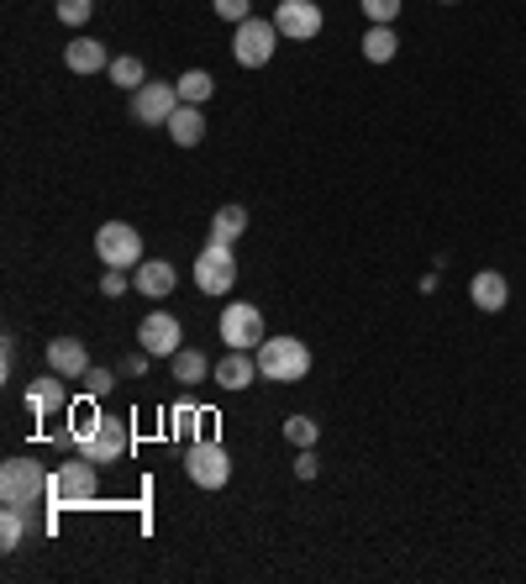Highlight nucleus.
<instances>
[{
  "label": "nucleus",
  "instance_id": "f257e3e1",
  "mask_svg": "<svg viewBox=\"0 0 526 584\" xmlns=\"http://www.w3.org/2000/svg\"><path fill=\"white\" fill-rule=\"evenodd\" d=\"M259 374L274 385H301L311 374V347L301 337H263L259 343Z\"/></svg>",
  "mask_w": 526,
  "mask_h": 584
},
{
  "label": "nucleus",
  "instance_id": "f03ea898",
  "mask_svg": "<svg viewBox=\"0 0 526 584\" xmlns=\"http://www.w3.org/2000/svg\"><path fill=\"white\" fill-rule=\"evenodd\" d=\"M48 490H53V479L43 474V463H32V458L0 463V500L6 505H38V500H48Z\"/></svg>",
  "mask_w": 526,
  "mask_h": 584
},
{
  "label": "nucleus",
  "instance_id": "7ed1b4c3",
  "mask_svg": "<svg viewBox=\"0 0 526 584\" xmlns=\"http://www.w3.org/2000/svg\"><path fill=\"white\" fill-rule=\"evenodd\" d=\"M238 284V259H232V242H206L196 253V290L200 295H227Z\"/></svg>",
  "mask_w": 526,
  "mask_h": 584
},
{
  "label": "nucleus",
  "instance_id": "20e7f679",
  "mask_svg": "<svg viewBox=\"0 0 526 584\" xmlns=\"http://www.w3.org/2000/svg\"><path fill=\"white\" fill-rule=\"evenodd\" d=\"M95 253H101L106 269H137L143 263V232L132 221H106L95 232Z\"/></svg>",
  "mask_w": 526,
  "mask_h": 584
},
{
  "label": "nucleus",
  "instance_id": "39448f33",
  "mask_svg": "<svg viewBox=\"0 0 526 584\" xmlns=\"http://www.w3.org/2000/svg\"><path fill=\"white\" fill-rule=\"evenodd\" d=\"M274 48H280V27L274 22H259V17H248L238 22V38H232V59L242 69H263L274 59Z\"/></svg>",
  "mask_w": 526,
  "mask_h": 584
},
{
  "label": "nucleus",
  "instance_id": "423d86ee",
  "mask_svg": "<svg viewBox=\"0 0 526 584\" xmlns=\"http://www.w3.org/2000/svg\"><path fill=\"white\" fill-rule=\"evenodd\" d=\"M175 111H179V85H169V80H148V85L132 90V116L143 127H169Z\"/></svg>",
  "mask_w": 526,
  "mask_h": 584
},
{
  "label": "nucleus",
  "instance_id": "0eeeda50",
  "mask_svg": "<svg viewBox=\"0 0 526 584\" xmlns=\"http://www.w3.org/2000/svg\"><path fill=\"white\" fill-rule=\"evenodd\" d=\"M185 474L196 479L200 490H227V479H232V458L221 442H190V453H185Z\"/></svg>",
  "mask_w": 526,
  "mask_h": 584
},
{
  "label": "nucleus",
  "instance_id": "6e6552de",
  "mask_svg": "<svg viewBox=\"0 0 526 584\" xmlns=\"http://www.w3.org/2000/svg\"><path fill=\"white\" fill-rule=\"evenodd\" d=\"M95 490H101L95 458H80V463H64V469L53 474V490H48V500H59V505H85V500H95Z\"/></svg>",
  "mask_w": 526,
  "mask_h": 584
},
{
  "label": "nucleus",
  "instance_id": "1a4fd4ad",
  "mask_svg": "<svg viewBox=\"0 0 526 584\" xmlns=\"http://www.w3.org/2000/svg\"><path fill=\"white\" fill-rule=\"evenodd\" d=\"M274 27H280L285 43H311V38L322 32V6H316V0H280Z\"/></svg>",
  "mask_w": 526,
  "mask_h": 584
},
{
  "label": "nucleus",
  "instance_id": "9d476101",
  "mask_svg": "<svg viewBox=\"0 0 526 584\" xmlns=\"http://www.w3.org/2000/svg\"><path fill=\"white\" fill-rule=\"evenodd\" d=\"M221 343L227 347H253L263 343V311L259 305H248V301H238V305H227L221 311Z\"/></svg>",
  "mask_w": 526,
  "mask_h": 584
},
{
  "label": "nucleus",
  "instance_id": "9b49d317",
  "mask_svg": "<svg viewBox=\"0 0 526 584\" xmlns=\"http://www.w3.org/2000/svg\"><path fill=\"white\" fill-rule=\"evenodd\" d=\"M137 343H143V353L148 358H175L179 347V316H169V311H148L143 316V326H137Z\"/></svg>",
  "mask_w": 526,
  "mask_h": 584
},
{
  "label": "nucleus",
  "instance_id": "f8f14e48",
  "mask_svg": "<svg viewBox=\"0 0 526 584\" xmlns=\"http://www.w3.org/2000/svg\"><path fill=\"white\" fill-rule=\"evenodd\" d=\"M127 448H132L127 421H116V416H101L95 437L85 442V458H95V463H116V458H127Z\"/></svg>",
  "mask_w": 526,
  "mask_h": 584
},
{
  "label": "nucleus",
  "instance_id": "ddd939ff",
  "mask_svg": "<svg viewBox=\"0 0 526 584\" xmlns=\"http://www.w3.org/2000/svg\"><path fill=\"white\" fill-rule=\"evenodd\" d=\"M48 368L64 374V379H85L90 374V347L80 337H53L48 343Z\"/></svg>",
  "mask_w": 526,
  "mask_h": 584
},
{
  "label": "nucleus",
  "instance_id": "4468645a",
  "mask_svg": "<svg viewBox=\"0 0 526 584\" xmlns=\"http://www.w3.org/2000/svg\"><path fill=\"white\" fill-rule=\"evenodd\" d=\"M132 280H137V290H143V295H154V301H164V295H175L179 269H175L169 259H143L137 269H132Z\"/></svg>",
  "mask_w": 526,
  "mask_h": 584
},
{
  "label": "nucleus",
  "instance_id": "2eb2a0df",
  "mask_svg": "<svg viewBox=\"0 0 526 584\" xmlns=\"http://www.w3.org/2000/svg\"><path fill=\"white\" fill-rule=\"evenodd\" d=\"M69 406V389H64V374H48V379H32L27 385V411L32 416H53Z\"/></svg>",
  "mask_w": 526,
  "mask_h": 584
},
{
  "label": "nucleus",
  "instance_id": "dca6fc26",
  "mask_svg": "<svg viewBox=\"0 0 526 584\" xmlns=\"http://www.w3.org/2000/svg\"><path fill=\"white\" fill-rule=\"evenodd\" d=\"M211 374H217L221 389H248L253 379H259V358H248V347H232V353H227Z\"/></svg>",
  "mask_w": 526,
  "mask_h": 584
},
{
  "label": "nucleus",
  "instance_id": "f3484780",
  "mask_svg": "<svg viewBox=\"0 0 526 584\" xmlns=\"http://www.w3.org/2000/svg\"><path fill=\"white\" fill-rule=\"evenodd\" d=\"M469 295H474V305H480V311H505V301H511V284H505V274L484 269V274H474Z\"/></svg>",
  "mask_w": 526,
  "mask_h": 584
},
{
  "label": "nucleus",
  "instance_id": "a211bd4d",
  "mask_svg": "<svg viewBox=\"0 0 526 584\" xmlns=\"http://www.w3.org/2000/svg\"><path fill=\"white\" fill-rule=\"evenodd\" d=\"M64 64L74 69V74H101V69H111V59L95 38H74V43L64 48Z\"/></svg>",
  "mask_w": 526,
  "mask_h": 584
},
{
  "label": "nucleus",
  "instance_id": "6ab92c4d",
  "mask_svg": "<svg viewBox=\"0 0 526 584\" xmlns=\"http://www.w3.org/2000/svg\"><path fill=\"white\" fill-rule=\"evenodd\" d=\"M169 137H175L179 148H200V137H206V116H200V106H185V101H179V111L169 116Z\"/></svg>",
  "mask_w": 526,
  "mask_h": 584
},
{
  "label": "nucleus",
  "instance_id": "aec40b11",
  "mask_svg": "<svg viewBox=\"0 0 526 584\" xmlns=\"http://www.w3.org/2000/svg\"><path fill=\"white\" fill-rule=\"evenodd\" d=\"M169 368H175V379H179L185 389L200 385V379L211 374V364H206V353H200V347H179L175 358H169Z\"/></svg>",
  "mask_w": 526,
  "mask_h": 584
},
{
  "label": "nucleus",
  "instance_id": "412c9836",
  "mask_svg": "<svg viewBox=\"0 0 526 584\" xmlns=\"http://www.w3.org/2000/svg\"><path fill=\"white\" fill-rule=\"evenodd\" d=\"M394 48H400L394 27H379V22H374L369 32H364V59H369V64H390Z\"/></svg>",
  "mask_w": 526,
  "mask_h": 584
},
{
  "label": "nucleus",
  "instance_id": "4be33fe9",
  "mask_svg": "<svg viewBox=\"0 0 526 584\" xmlns=\"http://www.w3.org/2000/svg\"><path fill=\"white\" fill-rule=\"evenodd\" d=\"M242 232H248V211L242 206H221L211 217V242H238Z\"/></svg>",
  "mask_w": 526,
  "mask_h": 584
},
{
  "label": "nucleus",
  "instance_id": "5701e85b",
  "mask_svg": "<svg viewBox=\"0 0 526 584\" xmlns=\"http://www.w3.org/2000/svg\"><path fill=\"white\" fill-rule=\"evenodd\" d=\"M175 85H179V101H185V106H206L211 90H217V80H211L206 69H190V74H179Z\"/></svg>",
  "mask_w": 526,
  "mask_h": 584
},
{
  "label": "nucleus",
  "instance_id": "b1692460",
  "mask_svg": "<svg viewBox=\"0 0 526 584\" xmlns=\"http://www.w3.org/2000/svg\"><path fill=\"white\" fill-rule=\"evenodd\" d=\"M22 538H27V505H6V511H0V548L17 553Z\"/></svg>",
  "mask_w": 526,
  "mask_h": 584
},
{
  "label": "nucleus",
  "instance_id": "393cba45",
  "mask_svg": "<svg viewBox=\"0 0 526 584\" xmlns=\"http://www.w3.org/2000/svg\"><path fill=\"white\" fill-rule=\"evenodd\" d=\"M111 85H122V90H137V85H148V69H143V59H132V53H122V59H111Z\"/></svg>",
  "mask_w": 526,
  "mask_h": 584
},
{
  "label": "nucleus",
  "instance_id": "a878e982",
  "mask_svg": "<svg viewBox=\"0 0 526 584\" xmlns=\"http://www.w3.org/2000/svg\"><path fill=\"white\" fill-rule=\"evenodd\" d=\"M285 437L295 442V448H316V421H311V416H290Z\"/></svg>",
  "mask_w": 526,
  "mask_h": 584
},
{
  "label": "nucleus",
  "instance_id": "bb28decb",
  "mask_svg": "<svg viewBox=\"0 0 526 584\" xmlns=\"http://www.w3.org/2000/svg\"><path fill=\"white\" fill-rule=\"evenodd\" d=\"M95 427H101V416L90 411V406H80V411H74V421H69V437H74V442L85 448L90 437H95Z\"/></svg>",
  "mask_w": 526,
  "mask_h": 584
},
{
  "label": "nucleus",
  "instance_id": "cd10ccee",
  "mask_svg": "<svg viewBox=\"0 0 526 584\" xmlns=\"http://www.w3.org/2000/svg\"><path fill=\"white\" fill-rule=\"evenodd\" d=\"M358 6H364V17L379 27H390L394 17H400V0H358Z\"/></svg>",
  "mask_w": 526,
  "mask_h": 584
},
{
  "label": "nucleus",
  "instance_id": "c85d7f7f",
  "mask_svg": "<svg viewBox=\"0 0 526 584\" xmlns=\"http://www.w3.org/2000/svg\"><path fill=\"white\" fill-rule=\"evenodd\" d=\"M90 11H95V0H59V22H69V27L90 22Z\"/></svg>",
  "mask_w": 526,
  "mask_h": 584
},
{
  "label": "nucleus",
  "instance_id": "c756f323",
  "mask_svg": "<svg viewBox=\"0 0 526 584\" xmlns=\"http://www.w3.org/2000/svg\"><path fill=\"white\" fill-rule=\"evenodd\" d=\"M111 379H116L111 368H95V364H90V374H85V389H90V395H95V400H101V395H106V389H111Z\"/></svg>",
  "mask_w": 526,
  "mask_h": 584
},
{
  "label": "nucleus",
  "instance_id": "7c9ffc66",
  "mask_svg": "<svg viewBox=\"0 0 526 584\" xmlns=\"http://www.w3.org/2000/svg\"><path fill=\"white\" fill-rule=\"evenodd\" d=\"M101 295H127V269H106V280H101Z\"/></svg>",
  "mask_w": 526,
  "mask_h": 584
},
{
  "label": "nucleus",
  "instance_id": "2f4dec72",
  "mask_svg": "<svg viewBox=\"0 0 526 584\" xmlns=\"http://www.w3.org/2000/svg\"><path fill=\"white\" fill-rule=\"evenodd\" d=\"M248 6H253V0H217V17H227V22H248Z\"/></svg>",
  "mask_w": 526,
  "mask_h": 584
},
{
  "label": "nucleus",
  "instance_id": "473e14b6",
  "mask_svg": "<svg viewBox=\"0 0 526 584\" xmlns=\"http://www.w3.org/2000/svg\"><path fill=\"white\" fill-rule=\"evenodd\" d=\"M295 474H301V479H316V453H311V448H301V458H295Z\"/></svg>",
  "mask_w": 526,
  "mask_h": 584
},
{
  "label": "nucleus",
  "instance_id": "72a5a7b5",
  "mask_svg": "<svg viewBox=\"0 0 526 584\" xmlns=\"http://www.w3.org/2000/svg\"><path fill=\"white\" fill-rule=\"evenodd\" d=\"M448 6H453V0H448Z\"/></svg>",
  "mask_w": 526,
  "mask_h": 584
}]
</instances>
